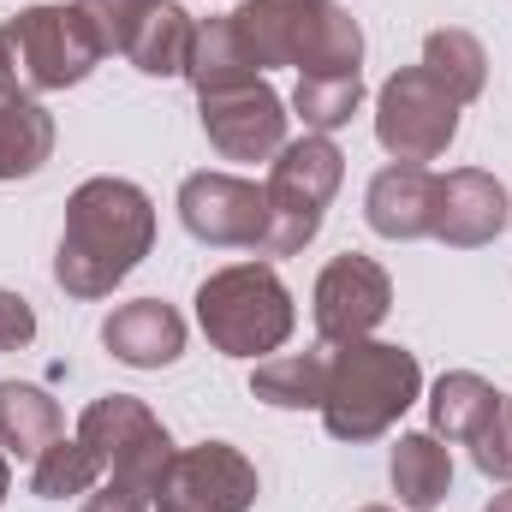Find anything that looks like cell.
I'll list each match as a JSON object with an SVG mask.
<instances>
[{
  "label": "cell",
  "mask_w": 512,
  "mask_h": 512,
  "mask_svg": "<svg viewBox=\"0 0 512 512\" xmlns=\"http://www.w3.org/2000/svg\"><path fill=\"white\" fill-rule=\"evenodd\" d=\"M155 245V203L143 185L96 173L66 197V227L54 251V280L66 298H108Z\"/></svg>",
  "instance_id": "6da1fadb"
},
{
  "label": "cell",
  "mask_w": 512,
  "mask_h": 512,
  "mask_svg": "<svg viewBox=\"0 0 512 512\" xmlns=\"http://www.w3.org/2000/svg\"><path fill=\"white\" fill-rule=\"evenodd\" d=\"M108 60V36L84 0H42L0 24V96L36 102L48 90L84 84Z\"/></svg>",
  "instance_id": "7a4b0ae2"
},
{
  "label": "cell",
  "mask_w": 512,
  "mask_h": 512,
  "mask_svg": "<svg viewBox=\"0 0 512 512\" xmlns=\"http://www.w3.org/2000/svg\"><path fill=\"white\" fill-rule=\"evenodd\" d=\"M423 393V364L405 346L387 340H352L334 346L328 358V393H322V423L334 441H376L387 435Z\"/></svg>",
  "instance_id": "3957f363"
},
{
  "label": "cell",
  "mask_w": 512,
  "mask_h": 512,
  "mask_svg": "<svg viewBox=\"0 0 512 512\" xmlns=\"http://www.w3.org/2000/svg\"><path fill=\"white\" fill-rule=\"evenodd\" d=\"M197 322H203V334H209L215 352H227V358H262V352L286 346L298 310H292L286 280L268 262H233V268H215L197 286Z\"/></svg>",
  "instance_id": "277c9868"
},
{
  "label": "cell",
  "mask_w": 512,
  "mask_h": 512,
  "mask_svg": "<svg viewBox=\"0 0 512 512\" xmlns=\"http://www.w3.org/2000/svg\"><path fill=\"white\" fill-rule=\"evenodd\" d=\"M340 179H346V155H340L334 137L304 131L298 143H280V155L268 167V185H262V197H268V239H262L256 256L304 251L322 233V215H328Z\"/></svg>",
  "instance_id": "5b68a950"
},
{
  "label": "cell",
  "mask_w": 512,
  "mask_h": 512,
  "mask_svg": "<svg viewBox=\"0 0 512 512\" xmlns=\"http://www.w3.org/2000/svg\"><path fill=\"white\" fill-rule=\"evenodd\" d=\"M78 441L96 453L108 483H120L131 495H149V501H155V489H161V477L173 465V435L161 429V417L137 393L90 399L84 417H78Z\"/></svg>",
  "instance_id": "8992f818"
},
{
  "label": "cell",
  "mask_w": 512,
  "mask_h": 512,
  "mask_svg": "<svg viewBox=\"0 0 512 512\" xmlns=\"http://www.w3.org/2000/svg\"><path fill=\"white\" fill-rule=\"evenodd\" d=\"M459 137V102L423 72V66H399L376 90V143H382L393 161H435L447 155Z\"/></svg>",
  "instance_id": "52a82bcc"
},
{
  "label": "cell",
  "mask_w": 512,
  "mask_h": 512,
  "mask_svg": "<svg viewBox=\"0 0 512 512\" xmlns=\"http://www.w3.org/2000/svg\"><path fill=\"white\" fill-rule=\"evenodd\" d=\"M179 221L197 245L215 251H262L268 239V197L262 185L239 179V173H191L179 185Z\"/></svg>",
  "instance_id": "ba28073f"
},
{
  "label": "cell",
  "mask_w": 512,
  "mask_h": 512,
  "mask_svg": "<svg viewBox=\"0 0 512 512\" xmlns=\"http://www.w3.org/2000/svg\"><path fill=\"white\" fill-rule=\"evenodd\" d=\"M256 465L233 441H197L185 453H173L155 512H251L256 507Z\"/></svg>",
  "instance_id": "9c48e42d"
},
{
  "label": "cell",
  "mask_w": 512,
  "mask_h": 512,
  "mask_svg": "<svg viewBox=\"0 0 512 512\" xmlns=\"http://www.w3.org/2000/svg\"><path fill=\"white\" fill-rule=\"evenodd\" d=\"M393 310V280L376 256L346 251L334 256L322 274H316V298H310V316H316V334L322 346H352V340H370Z\"/></svg>",
  "instance_id": "30bf717a"
},
{
  "label": "cell",
  "mask_w": 512,
  "mask_h": 512,
  "mask_svg": "<svg viewBox=\"0 0 512 512\" xmlns=\"http://www.w3.org/2000/svg\"><path fill=\"white\" fill-rule=\"evenodd\" d=\"M197 114H203L209 143L227 161H274L280 143H286V120H292L268 78H245V84L197 96Z\"/></svg>",
  "instance_id": "8fae6325"
},
{
  "label": "cell",
  "mask_w": 512,
  "mask_h": 512,
  "mask_svg": "<svg viewBox=\"0 0 512 512\" xmlns=\"http://www.w3.org/2000/svg\"><path fill=\"white\" fill-rule=\"evenodd\" d=\"M512 221V197L507 185L483 167H453L441 179V209H435V239L453 251H477L495 245Z\"/></svg>",
  "instance_id": "7c38bea8"
},
{
  "label": "cell",
  "mask_w": 512,
  "mask_h": 512,
  "mask_svg": "<svg viewBox=\"0 0 512 512\" xmlns=\"http://www.w3.org/2000/svg\"><path fill=\"white\" fill-rule=\"evenodd\" d=\"M435 209H441V173L429 167H411V161H393L370 179L364 191V221L393 239V245H417V239H435Z\"/></svg>",
  "instance_id": "4fadbf2b"
},
{
  "label": "cell",
  "mask_w": 512,
  "mask_h": 512,
  "mask_svg": "<svg viewBox=\"0 0 512 512\" xmlns=\"http://www.w3.org/2000/svg\"><path fill=\"white\" fill-rule=\"evenodd\" d=\"M102 346L126 370H167L185 352V316L167 298H131L102 322Z\"/></svg>",
  "instance_id": "5bb4252c"
},
{
  "label": "cell",
  "mask_w": 512,
  "mask_h": 512,
  "mask_svg": "<svg viewBox=\"0 0 512 512\" xmlns=\"http://www.w3.org/2000/svg\"><path fill=\"white\" fill-rule=\"evenodd\" d=\"M191 48H197V18L185 6H173V0H155L126 24L114 54H126L143 78H185Z\"/></svg>",
  "instance_id": "9a60e30c"
},
{
  "label": "cell",
  "mask_w": 512,
  "mask_h": 512,
  "mask_svg": "<svg viewBox=\"0 0 512 512\" xmlns=\"http://www.w3.org/2000/svg\"><path fill=\"white\" fill-rule=\"evenodd\" d=\"M501 399H507V393L495 382H483L477 370H447L441 382L429 387V435L471 447V441L489 429V417L501 411Z\"/></svg>",
  "instance_id": "2e32d148"
},
{
  "label": "cell",
  "mask_w": 512,
  "mask_h": 512,
  "mask_svg": "<svg viewBox=\"0 0 512 512\" xmlns=\"http://www.w3.org/2000/svg\"><path fill=\"white\" fill-rule=\"evenodd\" d=\"M245 54H251L256 72L268 66H292L298 60V42H304V18H310V0H245L239 12H227Z\"/></svg>",
  "instance_id": "e0dca14e"
},
{
  "label": "cell",
  "mask_w": 512,
  "mask_h": 512,
  "mask_svg": "<svg viewBox=\"0 0 512 512\" xmlns=\"http://www.w3.org/2000/svg\"><path fill=\"white\" fill-rule=\"evenodd\" d=\"M387 483L405 512H429L453 495V453L441 447V435H399L393 459H387Z\"/></svg>",
  "instance_id": "ac0fdd59"
},
{
  "label": "cell",
  "mask_w": 512,
  "mask_h": 512,
  "mask_svg": "<svg viewBox=\"0 0 512 512\" xmlns=\"http://www.w3.org/2000/svg\"><path fill=\"white\" fill-rule=\"evenodd\" d=\"M328 358L334 346H310V352H274L251 370V393L274 411H322L328 393Z\"/></svg>",
  "instance_id": "d6986e66"
},
{
  "label": "cell",
  "mask_w": 512,
  "mask_h": 512,
  "mask_svg": "<svg viewBox=\"0 0 512 512\" xmlns=\"http://www.w3.org/2000/svg\"><path fill=\"white\" fill-rule=\"evenodd\" d=\"M60 441V405L36 382H0V453L36 465L42 447Z\"/></svg>",
  "instance_id": "ffe728a7"
},
{
  "label": "cell",
  "mask_w": 512,
  "mask_h": 512,
  "mask_svg": "<svg viewBox=\"0 0 512 512\" xmlns=\"http://www.w3.org/2000/svg\"><path fill=\"white\" fill-rule=\"evenodd\" d=\"M48 155H54V114L42 102L0 96V179L18 185V179L42 173Z\"/></svg>",
  "instance_id": "44dd1931"
},
{
  "label": "cell",
  "mask_w": 512,
  "mask_h": 512,
  "mask_svg": "<svg viewBox=\"0 0 512 512\" xmlns=\"http://www.w3.org/2000/svg\"><path fill=\"white\" fill-rule=\"evenodd\" d=\"M459 108L465 102H477L483 96V84H489V54H483V42L471 36V30H429V42H423V60H417Z\"/></svg>",
  "instance_id": "7402d4cb"
},
{
  "label": "cell",
  "mask_w": 512,
  "mask_h": 512,
  "mask_svg": "<svg viewBox=\"0 0 512 512\" xmlns=\"http://www.w3.org/2000/svg\"><path fill=\"white\" fill-rule=\"evenodd\" d=\"M96 477H102L96 453H90L78 435H60V441H54V447H42V459L30 465V495H42V501L90 495V489H96Z\"/></svg>",
  "instance_id": "603a6c76"
},
{
  "label": "cell",
  "mask_w": 512,
  "mask_h": 512,
  "mask_svg": "<svg viewBox=\"0 0 512 512\" xmlns=\"http://www.w3.org/2000/svg\"><path fill=\"white\" fill-rule=\"evenodd\" d=\"M292 108H298L304 131H322L328 137V131L352 126V114L364 108V78H298Z\"/></svg>",
  "instance_id": "cb8c5ba5"
},
{
  "label": "cell",
  "mask_w": 512,
  "mask_h": 512,
  "mask_svg": "<svg viewBox=\"0 0 512 512\" xmlns=\"http://www.w3.org/2000/svg\"><path fill=\"white\" fill-rule=\"evenodd\" d=\"M30 340H36V310H30V298H18V292L0 286V352H18V346H30Z\"/></svg>",
  "instance_id": "d4e9b609"
},
{
  "label": "cell",
  "mask_w": 512,
  "mask_h": 512,
  "mask_svg": "<svg viewBox=\"0 0 512 512\" xmlns=\"http://www.w3.org/2000/svg\"><path fill=\"white\" fill-rule=\"evenodd\" d=\"M90 12H96V24H102V36H108V48H120V36H126V24L143 12V6H155V0H84Z\"/></svg>",
  "instance_id": "484cf974"
},
{
  "label": "cell",
  "mask_w": 512,
  "mask_h": 512,
  "mask_svg": "<svg viewBox=\"0 0 512 512\" xmlns=\"http://www.w3.org/2000/svg\"><path fill=\"white\" fill-rule=\"evenodd\" d=\"M78 512H149V495H131V489H120V483H102Z\"/></svg>",
  "instance_id": "4316f807"
},
{
  "label": "cell",
  "mask_w": 512,
  "mask_h": 512,
  "mask_svg": "<svg viewBox=\"0 0 512 512\" xmlns=\"http://www.w3.org/2000/svg\"><path fill=\"white\" fill-rule=\"evenodd\" d=\"M483 512H512V483L501 489V495H489V507H483Z\"/></svg>",
  "instance_id": "83f0119b"
},
{
  "label": "cell",
  "mask_w": 512,
  "mask_h": 512,
  "mask_svg": "<svg viewBox=\"0 0 512 512\" xmlns=\"http://www.w3.org/2000/svg\"><path fill=\"white\" fill-rule=\"evenodd\" d=\"M6 483H12V471H6V453H0V501H6Z\"/></svg>",
  "instance_id": "f1b7e54d"
},
{
  "label": "cell",
  "mask_w": 512,
  "mask_h": 512,
  "mask_svg": "<svg viewBox=\"0 0 512 512\" xmlns=\"http://www.w3.org/2000/svg\"><path fill=\"white\" fill-rule=\"evenodd\" d=\"M358 512H393V507H358Z\"/></svg>",
  "instance_id": "f546056e"
}]
</instances>
